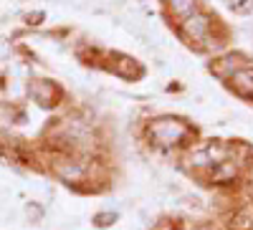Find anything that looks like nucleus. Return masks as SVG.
Masks as SVG:
<instances>
[{
	"mask_svg": "<svg viewBox=\"0 0 253 230\" xmlns=\"http://www.w3.org/2000/svg\"><path fill=\"white\" fill-rule=\"evenodd\" d=\"M167 3H170L172 10L180 13V15H190L195 10V0H167Z\"/></svg>",
	"mask_w": 253,
	"mask_h": 230,
	"instance_id": "obj_5",
	"label": "nucleus"
},
{
	"mask_svg": "<svg viewBox=\"0 0 253 230\" xmlns=\"http://www.w3.org/2000/svg\"><path fill=\"white\" fill-rule=\"evenodd\" d=\"M208 26H210V20L205 15H190L187 23H185V33L190 38H203L208 33Z\"/></svg>",
	"mask_w": 253,
	"mask_h": 230,
	"instance_id": "obj_3",
	"label": "nucleus"
},
{
	"mask_svg": "<svg viewBox=\"0 0 253 230\" xmlns=\"http://www.w3.org/2000/svg\"><path fill=\"white\" fill-rule=\"evenodd\" d=\"M53 94H56V89L51 86V83H46V81H38L36 86H33V96L43 104V107H48V104H53L51 99H53Z\"/></svg>",
	"mask_w": 253,
	"mask_h": 230,
	"instance_id": "obj_4",
	"label": "nucleus"
},
{
	"mask_svg": "<svg viewBox=\"0 0 253 230\" xmlns=\"http://www.w3.org/2000/svg\"><path fill=\"white\" fill-rule=\"evenodd\" d=\"M109 220L114 223L117 215H114V213H112V215H99V218H96V225H109Z\"/></svg>",
	"mask_w": 253,
	"mask_h": 230,
	"instance_id": "obj_6",
	"label": "nucleus"
},
{
	"mask_svg": "<svg viewBox=\"0 0 253 230\" xmlns=\"http://www.w3.org/2000/svg\"><path fill=\"white\" fill-rule=\"evenodd\" d=\"M185 134H187L185 124H180L175 119H160L152 124V137L157 139V144H165V147L167 144H177Z\"/></svg>",
	"mask_w": 253,
	"mask_h": 230,
	"instance_id": "obj_1",
	"label": "nucleus"
},
{
	"mask_svg": "<svg viewBox=\"0 0 253 230\" xmlns=\"http://www.w3.org/2000/svg\"><path fill=\"white\" fill-rule=\"evenodd\" d=\"M233 89H236L241 96L253 99V71H251V69L233 74Z\"/></svg>",
	"mask_w": 253,
	"mask_h": 230,
	"instance_id": "obj_2",
	"label": "nucleus"
}]
</instances>
